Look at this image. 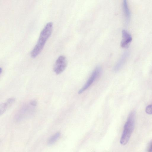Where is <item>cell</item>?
<instances>
[{
    "label": "cell",
    "mask_w": 152,
    "mask_h": 152,
    "mask_svg": "<svg viewBox=\"0 0 152 152\" xmlns=\"http://www.w3.org/2000/svg\"><path fill=\"white\" fill-rule=\"evenodd\" d=\"M53 24L49 22L46 25L40 33L38 41L31 53L33 58L36 57L42 52L47 40L51 35Z\"/></svg>",
    "instance_id": "obj_1"
},
{
    "label": "cell",
    "mask_w": 152,
    "mask_h": 152,
    "mask_svg": "<svg viewBox=\"0 0 152 152\" xmlns=\"http://www.w3.org/2000/svg\"><path fill=\"white\" fill-rule=\"evenodd\" d=\"M135 113L132 111L129 115L128 119L124 127L120 142L121 145H125L128 143L134 129Z\"/></svg>",
    "instance_id": "obj_2"
},
{
    "label": "cell",
    "mask_w": 152,
    "mask_h": 152,
    "mask_svg": "<svg viewBox=\"0 0 152 152\" xmlns=\"http://www.w3.org/2000/svg\"><path fill=\"white\" fill-rule=\"evenodd\" d=\"M101 72L100 67H97L93 71L92 75L87 81L86 83L78 91V94H80L84 93L92 85L98 77Z\"/></svg>",
    "instance_id": "obj_3"
},
{
    "label": "cell",
    "mask_w": 152,
    "mask_h": 152,
    "mask_svg": "<svg viewBox=\"0 0 152 152\" xmlns=\"http://www.w3.org/2000/svg\"><path fill=\"white\" fill-rule=\"evenodd\" d=\"M67 64L66 57L63 56H60L55 63L54 67V72L57 75L62 73L66 69Z\"/></svg>",
    "instance_id": "obj_4"
},
{
    "label": "cell",
    "mask_w": 152,
    "mask_h": 152,
    "mask_svg": "<svg viewBox=\"0 0 152 152\" xmlns=\"http://www.w3.org/2000/svg\"><path fill=\"white\" fill-rule=\"evenodd\" d=\"M122 34L123 39L121 43V47L123 48H127L130 43L132 41V37L126 30H123Z\"/></svg>",
    "instance_id": "obj_5"
},
{
    "label": "cell",
    "mask_w": 152,
    "mask_h": 152,
    "mask_svg": "<svg viewBox=\"0 0 152 152\" xmlns=\"http://www.w3.org/2000/svg\"><path fill=\"white\" fill-rule=\"evenodd\" d=\"M129 56L128 52H125L121 57L119 61L115 67L114 70L115 72H117L122 67L125 63Z\"/></svg>",
    "instance_id": "obj_6"
},
{
    "label": "cell",
    "mask_w": 152,
    "mask_h": 152,
    "mask_svg": "<svg viewBox=\"0 0 152 152\" xmlns=\"http://www.w3.org/2000/svg\"><path fill=\"white\" fill-rule=\"evenodd\" d=\"M15 99L12 98L8 99L6 102L0 105V115H2L7 110V108L12 105L15 102Z\"/></svg>",
    "instance_id": "obj_7"
},
{
    "label": "cell",
    "mask_w": 152,
    "mask_h": 152,
    "mask_svg": "<svg viewBox=\"0 0 152 152\" xmlns=\"http://www.w3.org/2000/svg\"><path fill=\"white\" fill-rule=\"evenodd\" d=\"M123 8L125 16L126 22L128 23L130 21V13L128 7L127 1L124 0L123 3Z\"/></svg>",
    "instance_id": "obj_8"
},
{
    "label": "cell",
    "mask_w": 152,
    "mask_h": 152,
    "mask_svg": "<svg viewBox=\"0 0 152 152\" xmlns=\"http://www.w3.org/2000/svg\"><path fill=\"white\" fill-rule=\"evenodd\" d=\"M60 136V134L59 132L53 135L49 139L48 141V144L50 145H53L58 140Z\"/></svg>",
    "instance_id": "obj_9"
},
{
    "label": "cell",
    "mask_w": 152,
    "mask_h": 152,
    "mask_svg": "<svg viewBox=\"0 0 152 152\" xmlns=\"http://www.w3.org/2000/svg\"><path fill=\"white\" fill-rule=\"evenodd\" d=\"M146 112L149 114H152V104L148 106L146 109Z\"/></svg>",
    "instance_id": "obj_10"
},
{
    "label": "cell",
    "mask_w": 152,
    "mask_h": 152,
    "mask_svg": "<svg viewBox=\"0 0 152 152\" xmlns=\"http://www.w3.org/2000/svg\"><path fill=\"white\" fill-rule=\"evenodd\" d=\"M30 104L33 106H36L37 104V101L35 100H33L31 101V102H30Z\"/></svg>",
    "instance_id": "obj_11"
},
{
    "label": "cell",
    "mask_w": 152,
    "mask_h": 152,
    "mask_svg": "<svg viewBox=\"0 0 152 152\" xmlns=\"http://www.w3.org/2000/svg\"><path fill=\"white\" fill-rule=\"evenodd\" d=\"M147 151L148 152H152V142L148 147Z\"/></svg>",
    "instance_id": "obj_12"
},
{
    "label": "cell",
    "mask_w": 152,
    "mask_h": 152,
    "mask_svg": "<svg viewBox=\"0 0 152 152\" xmlns=\"http://www.w3.org/2000/svg\"><path fill=\"white\" fill-rule=\"evenodd\" d=\"M2 69L1 68H0V74H1L2 73Z\"/></svg>",
    "instance_id": "obj_13"
}]
</instances>
